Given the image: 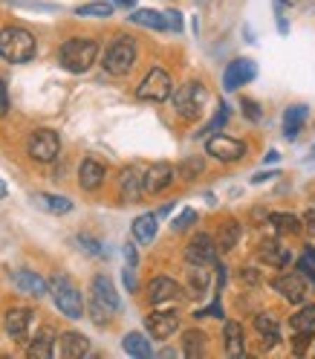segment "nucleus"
I'll list each match as a JSON object with an SVG mask.
<instances>
[{
    "label": "nucleus",
    "mask_w": 315,
    "mask_h": 359,
    "mask_svg": "<svg viewBox=\"0 0 315 359\" xmlns=\"http://www.w3.org/2000/svg\"><path fill=\"white\" fill-rule=\"evenodd\" d=\"M35 35L24 27H6L0 29V58L9 64H27L35 58Z\"/></svg>",
    "instance_id": "nucleus-1"
},
{
    "label": "nucleus",
    "mask_w": 315,
    "mask_h": 359,
    "mask_svg": "<svg viewBox=\"0 0 315 359\" xmlns=\"http://www.w3.org/2000/svg\"><path fill=\"white\" fill-rule=\"evenodd\" d=\"M58 61L66 73H87L99 61V43L90 38H70L61 43Z\"/></svg>",
    "instance_id": "nucleus-2"
},
{
    "label": "nucleus",
    "mask_w": 315,
    "mask_h": 359,
    "mask_svg": "<svg viewBox=\"0 0 315 359\" xmlns=\"http://www.w3.org/2000/svg\"><path fill=\"white\" fill-rule=\"evenodd\" d=\"M93 302H90V313H93V322L96 325H104L113 313L122 307L119 304V293H116V287L113 281H110L107 276H96L93 278Z\"/></svg>",
    "instance_id": "nucleus-3"
},
{
    "label": "nucleus",
    "mask_w": 315,
    "mask_h": 359,
    "mask_svg": "<svg viewBox=\"0 0 315 359\" xmlns=\"http://www.w3.org/2000/svg\"><path fill=\"white\" fill-rule=\"evenodd\" d=\"M50 293H52L55 307L64 313L66 319H81L84 316V299L78 293V287L70 278H66V276H55L50 281Z\"/></svg>",
    "instance_id": "nucleus-4"
},
{
    "label": "nucleus",
    "mask_w": 315,
    "mask_h": 359,
    "mask_svg": "<svg viewBox=\"0 0 315 359\" xmlns=\"http://www.w3.org/2000/svg\"><path fill=\"white\" fill-rule=\"evenodd\" d=\"M102 64L110 76H127L133 70V64H136V41L130 35H119L113 43H110V50L104 53Z\"/></svg>",
    "instance_id": "nucleus-5"
},
{
    "label": "nucleus",
    "mask_w": 315,
    "mask_h": 359,
    "mask_svg": "<svg viewBox=\"0 0 315 359\" xmlns=\"http://www.w3.org/2000/svg\"><path fill=\"white\" fill-rule=\"evenodd\" d=\"M209 102V90L202 87L200 81H186L183 87L174 93V107H176V114L183 116V119H197L202 114V107H206Z\"/></svg>",
    "instance_id": "nucleus-6"
},
{
    "label": "nucleus",
    "mask_w": 315,
    "mask_h": 359,
    "mask_svg": "<svg viewBox=\"0 0 315 359\" xmlns=\"http://www.w3.org/2000/svg\"><path fill=\"white\" fill-rule=\"evenodd\" d=\"M29 156L35 163H52L55 156L61 154V140H58V133L50 130V128H38L32 137H29V145H27Z\"/></svg>",
    "instance_id": "nucleus-7"
},
{
    "label": "nucleus",
    "mask_w": 315,
    "mask_h": 359,
    "mask_svg": "<svg viewBox=\"0 0 315 359\" xmlns=\"http://www.w3.org/2000/svg\"><path fill=\"white\" fill-rule=\"evenodd\" d=\"M171 93H174L171 76H168L165 70H160V67H156V70H150V73L142 79V84L136 87V96L145 99V102H168Z\"/></svg>",
    "instance_id": "nucleus-8"
},
{
    "label": "nucleus",
    "mask_w": 315,
    "mask_h": 359,
    "mask_svg": "<svg viewBox=\"0 0 315 359\" xmlns=\"http://www.w3.org/2000/svg\"><path fill=\"white\" fill-rule=\"evenodd\" d=\"M206 154L220 163H237L240 156H246V145L234 137H226V133H214L206 140Z\"/></svg>",
    "instance_id": "nucleus-9"
},
{
    "label": "nucleus",
    "mask_w": 315,
    "mask_h": 359,
    "mask_svg": "<svg viewBox=\"0 0 315 359\" xmlns=\"http://www.w3.org/2000/svg\"><path fill=\"white\" fill-rule=\"evenodd\" d=\"M255 76H258V64L252 58H234L226 67V73H223V87L232 93V90H237L240 84H249Z\"/></svg>",
    "instance_id": "nucleus-10"
},
{
    "label": "nucleus",
    "mask_w": 315,
    "mask_h": 359,
    "mask_svg": "<svg viewBox=\"0 0 315 359\" xmlns=\"http://www.w3.org/2000/svg\"><path fill=\"white\" fill-rule=\"evenodd\" d=\"M272 290L292 304H301L307 299V281H304L301 273H284V276L272 278Z\"/></svg>",
    "instance_id": "nucleus-11"
},
{
    "label": "nucleus",
    "mask_w": 315,
    "mask_h": 359,
    "mask_svg": "<svg viewBox=\"0 0 315 359\" xmlns=\"http://www.w3.org/2000/svg\"><path fill=\"white\" fill-rule=\"evenodd\" d=\"M171 183H174V165H168V163H153V165H148L145 174H142V189H145V194H160V191H165Z\"/></svg>",
    "instance_id": "nucleus-12"
},
{
    "label": "nucleus",
    "mask_w": 315,
    "mask_h": 359,
    "mask_svg": "<svg viewBox=\"0 0 315 359\" xmlns=\"http://www.w3.org/2000/svg\"><path fill=\"white\" fill-rule=\"evenodd\" d=\"M186 258H188V264H206V266L214 264L217 261V243H214V238L206 235V232L194 235L191 243L186 246Z\"/></svg>",
    "instance_id": "nucleus-13"
},
{
    "label": "nucleus",
    "mask_w": 315,
    "mask_h": 359,
    "mask_svg": "<svg viewBox=\"0 0 315 359\" xmlns=\"http://www.w3.org/2000/svg\"><path fill=\"white\" fill-rule=\"evenodd\" d=\"M145 327L153 339H168V336H174L179 330V316L174 310H153L145 319Z\"/></svg>",
    "instance_id": "nucleus-14"
},
{
    "label": "nucleus",
    "mask_w": 315,
    "mask_h": 359,
    "mask_svg": "<svg viewBox=\"0 0 315 359\" xmlns=\"http://www.w3.org/2000/svg\"><path fill=\"white\" fill-rule=\"evenodd\" d=\"M142 174H145L142 165H127L122 171V177H119V194H122L125 203H139V200H142V194H145Z\"/></svg>",
    "instance_id": "nucleus-15"
},
{
    "label": "nucleus",
    "mask_w": 315,
    "mask_h": 359,
    "mask_svg": "<svg viewBox=\"0 0 315 359\" xmlns=\"http://www.w3.org/2000/svg\"><path fill=\"white\" fill-rule=\"evenodd\" d=\"M179 293H183V290H179V284H176L174 278H165V276L153 278V281L148 284V302H150L153 307H162V304L176 302Z\"/></svg>",
    "instance_id": "nucleus-16"
},
{
    "label": "nucleus",
    "mask_w": 315,
    "mask_h": 359,
    "mask_svg": "<svg viewBox=\"0 0 315 359\" xmlns=\"http://www.w3.org/2000/svg\"><path fill=\"white\" fill-rule=\"evenodd\" d=\"M12 284L20 290V293L35 296V299L50 293V281H43L41 276H35L32 269H15V273H12Z\"/></svg>",
    "instance_id": "nucleus-17"
},
{
    "label": "nucleus",
    "mask_w": 315,
    "mask_h": 359,
    "mask_svg": "<svg viewBox=\"0 0 315 359\" xmlns=\"http://www.w3.org/2000/svg\"><path fill=\"white\" fill-rule=\"evenodd\" d=\"M4 325H6V333L12 336V339L24 342L27 333H29V327H32V310H27V307H12V310L6 313Z\"/></svg>",
    "instance_id": "nucleus-18"
},
{
    "label": "nucleus",
    "mask_w": 315,
    "mask_h": 359,
    "mask_svg": "<svg viewBox=\"0 0 315 359\" xmlns=\"http://www.w3.org/2000/svg\"><path fill=\"white\" fill-rule=\"evenodd\" d=\"M307 116H309V107L307 104H292L286 114H284V137L286 140H298V133L307 125Z\"/></svg>",
    "instance_id": "nucleus-19"
},
{
    "label": "nucleus",
    "mask_w": 315,
    "mask_h": 359,
    "mask_svg": "<svg viewBox=\"0 0 315 359\" xmlns=\"http://www.w3.org/2000/svg\"><path fill=\"white\" fill-rule=\"evenodd\" d=\"M104 165L102 163H96V160H84L81 163V168H78V186L84 189V191H96L102 183H104Z\"/></svg>",
    "instance_id": "nucleus-20"
},
{
    "label": "nucleus",
    "mask_w": 315,
    "mask_h": 359,
    "mask_svg": "<svg viewBox=\"0 0 315 359\" xmlns=\"http://www.w3.org/2000/svg\"><path fill=\"white\" fill-rule=\"evenodd\" d=\"M61 356L64 359H81V356H87L90 353V339H87V336L84 333H64L61 336Z\"/></svg>",
    "instance_id": "nucleus-21"
},
{
    "label": "nucleus",
    "mask_w": 315,
    "mask_h": 359,
    "mask_svg": "<svg viewBox=\"0 0 315 359\" xmlns=\"http://www.w3.org/2000/svg\"><path fill=\"white\" fill-rule=\"evenodd\" d=\"M260 258H263L266 264L278 266V269H284V266L292 264V252L286 250V246H281L278 241H263V243H260Z\"/></svg>",
    "instance_id": "nucleus-22"
},
{
    "label": "nucleus",
    "mask_w": 315,
    "mask_h": 359,
    "mask_svg": "<svg viewBox=\"0 0 315 359\" xmlns=\"http://www.w3.org/2000/svg\"><path fill=\"white\" fill-rule=\"evenodd\" d=\"M255 327L263 336V345L266 348H275L281 342V327H278V319L275 316H269V313H258V316H255Z\"/></svg>",
    "instance_id": "nucleus-23"
},
{
    "label": "nucleus",
    "mask_w": 315,
    "mask_h": 359,
    "mask_svg": "<svg viewBox=\"0 0 315 359\" xmlns=\"http://www.w3.org/2000/svg\"><path fill=\"white\" fill-rule=\"evenodd\" d=\"M223 336H226V353L240 359L246 356V333H243V325L240 322H226V330H223Z\"/></svg>",
    "instance_id": "nucleus-24"
},
{
    "label": "nucleus",
    "mask_w": 315,
    "mask_h": 359,
    "mask_svg": "<svg viewBox=\"0 0 315 359\" xmlns=\"http://www.w3.org/2000/svg\"><path fill=\"white\" fill-rule=\"evenodd\" d=\"M52 342H55L52 327H43V330L35 336V339L29 342L27 356H32V359H50V356H52Z\"/></svg>",
    "instance_id": "nucleus-25"
},
{
    "label": "nucleus",
    "mask_w": 315,
    "mask_h": 359,
    "mask_svg": "<svg viewBox=\"0 0 315 359\" xmlns=\"http://www.w3.org/2000/svg\"><path fill=\"white\" fill-rule=\"evenodd\" d=\"M269 223L275 226L278 235H298L304 229V220L298 215H289V212H272L269 215Z\"/></svg>",
    "instance_id": "nucleus-26"
},
{
    "label": "nucleus",
    "mask_w": 315,
    "mask_h": 359,
    "mask_svg": "<svg viewBox=\"0 0 315 359\" xmlns=\"http://www.w3.org/2000/svg\"><path fill=\"white\" fill-rule=\"evenodd\" d=\"M209 281H211V276H209V269H206V264H191V269H188V293L191 296H206L209 293Z\"/></svg>",
    "instance_id": "nucleus-27"
},
{
    "label": "nucleus",
    "mask_w": 315,
    "mask_h": 359,
    "mask_svg": "<svg viewBox=\"0 0 315 359\" xmlns=\"http://www.w3.org/2000/svg\"><path fill=\"white\" fill-rule=\"evenodd\" d=\"M237 241H240V223L237 220H226L220 226V232H217V252H232L234 246H237Z\"/></svg>",
    "instance_id": "nucleus-28"
},
{
    "label": "nucleus",
    "mask_w": 315,
    "mask_h": 359,
    "mask_svg": "<svg viewBox=\"0 0 315 359\" xmlns=\"http://www.w3.org/2000/svg\"><path fill=\"white\" fill-rule=\"evenodd\" d=\"M156 229H160V223H156V215H139L133 220V238L139 243H150L156 238Z\"/></svg>",
    "instance_id": "nucleus-29"
},
{
    "label": "nucleus",
    "mask_w": 315,
    "mask_h": 359,
    "mask_svg": "<svg viewBox=\"0 0 315 359\" xmlns=\"http://www.w3.org/2000/svg\"><path fill=\"white\" fill-rule=\"evenodd\" d=\"M130 20L136 27H145V29H156V32L165 29V15L156 12V9H136V12L130 15Z\"/></svg>",
    "instance_id": "nucleus-30"
},
{
    "label": "nucleus",
    "mask_w": 315,
    "mask_h": 359,
    "mask_svg": "<svg viewBox=\"0 0 315 359\" xmlns=\"http://www.w3.org/2000/svg\"><path fill=\"white\" fill-rule=\"evenodd\" d=\"M122 348H125V353H130V356H139V359H145V356H153V348H150V342L145 339L142 333H127L125 339H122Z\"/></svg>",
    "instance_id": "nucleus-31"
},
{
    "label": "nucleus",
    "mask_w": 315,
    "mask_h": 359,
    "mask_svg": "<svg viewBox=\"0 0 315 359\" xmlns=\"http://www.w3.org/2000/svg\"><path fill=\"white\" fill-rule=\"evenodd\" d=\"M183 351H186L188 359L206 356V333H202V330H186V336H183Z\"/></svg>",
    "instance_id": "nucleus-32"
},
{
    "label": "nucleus",
    "mask_w": 315,
    "mask_h": 359,
    "mask_svg": "<svg viewBox=\"0 0 315 359\" xmlns=\"http://www.w3.org/2000/svg\"><path fill=\"white\" fill-rule=\"evenodd\" d=\"M38 206L41 209H47L52 215H66V212H73V200H66L61 194H38Z\"/></svg>",
    "instance_id": "nucleus-33"
},
{
    "label": "nucleus",
    "mask_w": 315,
    "mask_h": 359,
    "mask_svg": "<svg viewBox=\"0 0 315 359\" xmlns=\"http://www.w3.org/2000/svg\"><path fill=\"white\" fill-rule=\"evenodd\" d=\"M289 327L292 330H309V327H315V304H304L295 316L289 319Z\"/></svg>",
    "instance_id": "nucleus-34"
},
{
    "label": "nucleus",
    "mask_w": 315,
    "mask_h": 359,
    "mask_svg": "<svg viewBox=\"0 0 315 359\" xmlns=\"http://www.w3.org/2000/svg\"><path fill=\"white\" fill-rule=\"evenodd\" d=\"M78 18H107L113 15V4H104V0H99V4H84L76 9Z\"/></svg>",
    "instance_id": "nucleus-35"
},
{
    "label": "nucleus",
    "mask_w": 315,
    "mask_h": 359,
    "mask_svg": "<svg viewBox=\"0 0 315 359\" xmlns=\"http://www.w3.org/2000/svg\"><path fill=\"white\" fill-rule=\"evenodd\" d=\"M298 273L307 281H312V287H315V250H312V246H307V252L298 258Z\"/></svg>",
    "instance_id": "nucleus-36"
},
{
    "label": "nucleus",
    "mask_w": 315,
    "mask_h": 359,
    "mask_svg": "<svg viewBox=\"0 0 315 359\" xmlns=\"http://www.w3.org/2000/svg\"><path fill=\"white\" fill-rule=\"evenodd\" d=\"M226 122H229V107H226V104H220V110L214 114V119L200 130V137H202V133H217L220 128H226Z\"/></svg>",
    "instance_id": "nucleus-37"
},
{
    "label": "nucleus",
    "mask_w": 315,
    "mask_h": 359,
    "mask_svg": "<svg viewBox=\"0 0 315 359\" xmlns=\"http://www.w3.org/2000/svg\"><path fill=\"white\" fill-rule=\"evenodd\" d=\"M312 339H315V333H312V327L309 330H295V339H292V351H295L298 356L312 345Z\"/></svg>",
    "instance_id": "nucleus-38"
},
{
    "label": "nucleus",
    "mask_w": 315,
    "mask_h": 359,
    "mask_svg": "<svg viewBox=\"0 0 315 359\" xmlns=\"http://www.w3.org/2000/svg\"><path fill=\"white\" fill-rule=\"evenodd\" d=\"M197 220V212L194 209H183V212H179L176 217H174V223H171V229L174 232H186L188 226H191V223Z\"/></svg>",
    "instance_id": "nucleus-39"
},
{
    "label": "nucleus",
    "mask_w": 315,
    "mask_h": 359,
    "mask_svg": "<svg viewBox=\"0 0 315 359\" xmlns=\"http://www.w3.org/2000/svg\"><path fill=\"white\" fill-rule=\"evenodd\" d=\"M162 15H165V29L183 32V15H179L176 9H168V12H162Z\"/></svg>",
    "instance_id": "nucleus-40"
},
{
    "label": "nucleus",
    "mask_w": 315,
    "mask_h": 359,
    "mask_svg": "<svg viewBox=\"0 0 315 359\" xmlns=\"http://www.w3.org/2000/svg\"><path fill=\"white\" fill-rule=\"evenodd\" d=\"M243 114H246V119H252V122H260V107H258V102L255 99H243Z\"/></svg>",
    "instance_id": "nucleus-41"
},
{
    "label": "nucleus",
    "mask_w": 315,
    "mask_h": 359,
    "mask_svg": "<svg viewBox=\"0 0 315 359\" xmlns=\"http://www.w3.org/2000/svg\"><path fill=\"white\" fill-rule=\"evenodd\" d=\"M179 171H183V177H186V180H194V177L202 171V160H186Z\"/></svg>",
    "instance_id": "nucleus-42"
},
{
    "label": "nucleus",
    "mask_w": 315,
    "mask_h": 359,
    "mask_svg": "<svg viewBox=\"0 0 315 359\" xmlns=\"http://www.w3.org/2000/svg\"><path fill=\"white\" fill-rule=\"evenodd\" d=\"M122 278H125V287L130 290V293H136V264H127Z\"/></svg>",
    "instance_id": "nucleus-43"
},
{
    "label": "nucleus",
    "mask_w": 315,
    "mask_h": 359,
    "mask_svg": "<svg viewBox=\"0 0 315 359\" xmlns=\"http://www.w3.org/2000/svg\"><path fill=\"white\" fill-rule=\"evenodd\" d=\"M194 316H197V319H211V316H223V304H220V302H214V304H209V307L197 310Z\"/></svg>",
    "instance_id": "nucleus-44"
},
{
    "label": "nucleus",
    "mask_w": 315,
    "mask_h": 359,
    "mask_svg": "<svg viewBox=\"0 0 315 359\" xmlns=\"http://www.w3.org/2000/svg\"><path fill=\"white\" fill-rule=\"evenodd\" d=\"M78 243L84 246V252H90V255H104V250H102V246H99V241H93V238H78Z\"/></svg>",
    "instance_id": "nucleus-45"
},
{
    "label": "nucleus",
    "mask_w": 315,
    "mask_h": 359,
    "mask_svg": "<svg viewBox=\"0 0 315 359\" xmlns=\"http://www.w3.org/2000/svg\"><path fill=\"white\" fill-rule=\"evenodd\" d=\"M275 177H281V174H278V171H258V174L252 177V183L260 186V183H269V180H275Z\"/></svg>",
    "instance_id": "nucleus-46"
},
{
    "label": "nucleus",
    "mask_w": 315,
    "mask_h": 359,
    "mask_svg": "<svg viewBox=\"0 0 315 359\" xmlns=\"http://www.w3.org/2000/svg\"><path fill=\"white\" fill-rule=\"evenodd\" d=\"M240 278H243L246 284H258V281H260V276H258V269H255V266H246L243 273H240Z\"/></svg>",
    "instance_id": "nucleus-47"
},
{
    "label": "nucleus",
    "mask_w": 315,
    "mask_h": 359,
    "mask_svg": "<svg viewBox=\"0 0 315 359\" xmlns=\"http://www.w3.org/2000/svg\"><path fill=\"white\" fill-rule=\"evenodd\" d=\"M301 220H304V226H307V229L312 232V238H315V209H309V212H307Z\"/></svg>",
    "instance_id": "nucleus-48"
},
{
    "label": "nucleus",
    "mask_w": 315,
    "mask_h": 359,
    "mask_svg": "<svg viewBox=\"0 0 315 359\" xmlns=\"http://www.w3.org/2000/svg\"><path fill=\"white\" fill-rule=\"evenodd\" d=\"M6 107H9V99H6V84L0 81V114H6Z\"/></svg>",
    "instance_id": "nucleus-49"
},
{
    "label": "nucleus",
    "mask_w": 315,
    "mask_h": 359,
    "mask_svg": "<svg viewBox=\"0 0 315 359\" xmlns=\"http://www.w3.org/2000/svg\"><path fill=\"white\" fill-rule=\"evenodd\" d=\"M125 258H127V264H136V250H133V243H125Z\"/></svg>",
    "instance_id": "nucleus-50"
},
{
    "label": "nucleus",
    "mask_w": 315,
    "mask_h": 359,
    "mask_svg": "<svg viewBox=\"0 0 315 359\" xmlns=\"http://www.w3.org/2000/svg\"><path fill=\"white\" fill-rule=\"evenodd\" d=\"M289 4L298 9H315V0H289Z\"/></svg>",
    "instance_id": "nucleus-51"
},
{
    "label": "nucleus",
    "mask_w": 315,
    "mask_h": 359,
    "mask_svg": "<svg viewBox=\"0 0 315 359\" xmlns=\"http://www.w3.org/2000/svg\"><path fill=\"white\" fill-rule=\"evenodd\" d=\"M278 160H281V154H278V151H269L263 163H278Z\"/></svg>",
    "instance_id": "nucleus-52"
},
{
    "label": "nucleus",
    "mask_w": 315,
    "mask_h": 359,
    "mask_svg": "<svg viewBox=\"0 0 315 359\" xmlns=\"http://www.w3.org/2000/svg\"><path fill=\"white\" fill-rule=\"evenodd\" d=\"M133 4H136V0H116V6H125V9L133 6Z\"/></svg>",
    "instance_id": "nucleus-53"
},
{
    "label": "nucleus",
    "mask_w": 315,
    "mask_h": 359,
    "mask_svg": "<svg viewBox=\"0 0 315 359\" xmlns=\"http://www.w3.org/2000/svg\"><path fill=\"white\" fill-rule=\"evenodd\" d=\"M0 197H6V183L4 180H0Z\"/></svg>",
    "instance_id": "nucleus-54"
}]
</instances>
